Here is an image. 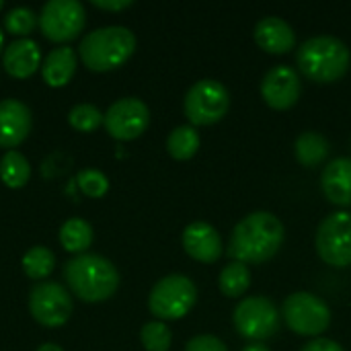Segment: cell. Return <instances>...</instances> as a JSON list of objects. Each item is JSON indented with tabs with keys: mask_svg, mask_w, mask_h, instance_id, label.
<instances>
[{
	"mask_svg": "<svg viewBox=\"0 0 351 351\" xmlns=\"http://www.w3.org/2000/svg\"><path fill=\"white\" fill-rule=\"evenodd\" d=\"M93 226L82 218H70L60 228V243L68 253L82 255L93 245Z\"/></svg>",
	"mask_w": 351,
	"mask_h": 351,
	"instance_id": "cell-21",
	"label": "cell"
},
{
	"mask_svg": "<svg viewBox=\"0 0 351 351\" xmlns=\"http://www.w3.org/2000/svg\"><path fill=\"white\" fill-rule=\"evenodd\" d=\"M230 107V93L228 88L214 80L202 78L189 86L185 93L183 109L191 125H212L218 123Z\"/></svg>",
	"mask_w": 351,
	"mask_h": 351,
	"instance_id": "cell-6",
	"label": "cell"
},
{
	"mask_svg": "<svg viewBox=\"0 0 351 351\" xmlns=\"http://www.w3.org/2000/svg\"><path fill=\"white\" fill-rule=\"evenodd\" d=\"M243 351H269V348H265V346H259V343H251V346H247Z\"/></svg>",
	"mask_w": 351,
	"mask_h": 351,
	"instance_id": "cell-34",
	"label": "cell"
},
{
	"mask_svg": "<svg viewBox=\"0 0 351 351\" xmlns=\"http://www.w3.org/2000/svg\"><path fill=\"white\" fill-rule=\"evenodd\" d=\"M2 6H4V4H2V0H0V10H2Z\"/></svg>",
	"mask_w": 351,
	"mask_h": 351,
	"instance_id": "cell-36",
	"label": "cell"
},
{
	"mask_svg": "<svg viewBox=\"0 0 351 351\" xmlns=\"http://www.w3.org/2000/svg\"><path fill=\"white\" fill-rule=\"evenodd\" d=\"M300 95H302V80L298 70L280 64L265 72L261 80V97L271 109L278 111L290 109L298 103Z\"/></svg>",
	"mask_w": 351,
	"mask_h": 351,
	"instance_id": "cell-13",
	"label": "cell"
},
{
	"mask_svg": "<svg viewBox=\"0 0 351 351\" xmlns=\"http://www.w3.org/2000/svg\"><path fill=\"white\" fill-rule=\"evenodd\" d=\"M284 224L269 212H253L245 216L232 230L228 255L241 263H265L284 245Z\"/></svg>",
	"mask_w": 351,
	"mask_h": 351,
	"instance_id": "cell-1",
	"label": "cell"
},
{
	"mask_svg": "<svg viewBox=\"0 0 351 351\" xmlns=\"http://www.w3.org/2000/svg\"><path fill=\"white\" fill-rule=\"evenodd\" d=\"M321 187L325 197L341 208L351 206V158L339 156L331 160L321 175Z\"/></svg>",
	"mask_w": 351,
	"mask_h": 351,
	"instance_id": "cell-17",
	"label": "cell"
},
{
	"mask_svg": "<svg viewBox=\"0 0 351 351\" xmlns=\"http://www.w3.org/2000/svg\"><path fill=\"white\" fill-rule=\"evenodd\" d=\"M37 351H64L60 346H56V343H41Z\"/></svg>",
	"mask_w": 351,
	"mask_h": 351,
	"instance_id": "cell-33",
	"label": "cell"
},
{
	"mask_svg": "<svg viewBox=\"0 0 351 351\" xmlns=\"http://www.w3.org/2000/svg\"><path fill=\"white\" fill-rule=\"evenodd\" d=\"M93 6L103 8V10H123L132 6V0H93Z\"/></svg>",
	"mask_w": 351,
	"mask_h": 351,
	"instance_id": "cell-32",
	"label": "cell"
},
{
	"mask_svg": "<svg viewBox=\"0 0 351 351\" xmlns=\"http://www.w3.org/2000/svg\"><path fill=\"white\" fill-rule=\"evenodd\" d=\"M282 317L290 331L304 337H319L331 325V308L311 292H294L282 306Z\"/></svg>",
	"mask_w": 351,
	"mask_h": 351,
	"instance_id": "cell-7",
	"label": "cell"
},
{
	"mask_svg": "<svg viewBox=\"0 0 351 351\" xmlns=\"http://www.w3.org/2000/svg\"><path fill=\"white\" fill-rule=\"evenodd\" d=\"M76 64H78V53L72 47L68 45L56 47L43 58L41 76L47 86H53V88L66 86L76 72Z\"/></svg>",
	"mask_w": 351,
	"mask_h": 351,
	"instance_id": "cell-19",
	"label": "cell"
},
{
	"mask_svg": "<svg viewBox=\"0 0 351 351\" xmlns=\"http://www.w3.org/2000/svg\"><path fill=\"white\" fill-rule=\"evenodd\" d=\"M329 142L323 134L319 132H302L296 138L294 144V152H296V160L302 167H319L321 162H325V158L329 156Z\"/></svg>",
	"mask_w": 351,
	"mask_h": 351,
	"instance_id": "cell-20",
	"label": "cell"
},
{
	"mask_svg": "<svg viewBox=\"0 0 351 351\" xmlns=\"http://www.w3.org/2000/svg\"><path fill=\"white\" fill-rule=\"evenodd\" d=\"M140 339L146 351H169L171 350V329L162 321H150L142 327Z\"/></svg>",
	"mask_w": 351,
	"mask_h": 351,
	"instance_id": "cell-28",
	"label": "cell"
},
{
	"mask_svg": "<svg viewBox=\"0 0 351 351\" xmlns=\"http://www.w3.org/2000/svg\"><path fill=\"white\" fill-rule=\"evenodd\" d=\"M56 267V257L47 247H31L23 255V271L31 280H45Z\"/></svg>",
	"mask_w": 351,
	"mask_h": 351,
	"instance_id": "cell-25",
	"label": "cell"
},
{
	"mask_svg": "<svg viewBox=\"0 0 351 351\" xmlns=\"http://www.w3.org/2000/svg\"><path fill=\"white\" fill-rule=\"evenodd\" d=\"M84 23L86 12L78 0H49L39 12V29L43 37L56 43L76 39L84 29Z\"/></svg>",
	"mask_w": 351,
	"mask_h": 351,
	"instance_id": "cell-9",
	"label": "cell"
},
{
	"mask_svg": "<svg viewBox=\"0 0 351 351\" xmlns=\"http://www.w3.org/2000/svg\"><path fill=\"white\" fill-rule=\"evenodd\" d=\"M2 45H4V33H2V29H0V53H2Z\"/></svg>",
	"mask_w": 351,
	"mask_h": 351,
	"instance_id": "cell-35",
	"label": "cell"
},
{
	"mask_svg": "<svg viewBox=\"0 0 351 351\" xmlns=\"http://www.w3.org/2000/svg\"><path fill=\"white\" fill-rule=\"evenodd\" d=\"M76 185L86 197H103L109 191V179L97 169H84L76 175Z\"/></svg>",
	"mask_w": 351,
	"mask_h": 351,
	"instance_id": "cell-29",
	"label": "cell"
},
{
	"mask_svg": "<svg viewBox=\"0 0 351 351\" xmlns=\"http://www.w3.org/2000/svg\"><path fill=\"white\" fill-rule=\"evenodd\" d=\"M72 311V296L58 282H37L29 292V313L41 327H62Z\"/></svg>",
	"mask_w": 351,
	"mask_h": 351,
	"instance_id": "cell-10",
	"label": "cell"
},
{
	"mask_svg": "<svg viewBox=\"0 0 351 351\" xmlns=\"http://www.w3.org/2000/svg\"><path fill=\"white\" fill-rule=\"evenodd\" d=\"M300 351H346L337 341L327 339V337H317L313 341H308Z\"/></svg>",
	"mask_w": 351,
	"mask_h": 351,
	"instance_id": "cell-31",
	"label": "cell"
},
{
	"mask_svg": "<svg viewBox=\"0 0 351 351\" xmlns=\"http://www.w3.org/2000/svg\"><path fill=\"white\" fill-rule=\"evenodd\" d=\"M197 300L195 284L181 274L165 276L154 284L148 296V308L158 321H177L183 319Z\"/></svg>",
	"mask_w": 351,
	"mask_h": 351,
	"instance_id": "cell-5",
	"label": "cell"
},
{
	"mask_svg": "<svg viewBox=\"0 0 351 351\" xmlns=\"http://www.w3.org/2000/svg\"><path fill=\"white\" fill-rule=\"evenodd\" d=\"M64 280L70 292L84 302H103L119 288L117 267L103 255L82 253L64 265Z\"/></svg>",
	"mask_w": 351,
	"mask_h": 351,
	"instance_id": "cell-2",
	"label": "cell"
},
{
	"mask_svg": "<svg viewBox=\"0 0 351 351\" xmlns=\"http://www.w3.org/2000/svg\"><path fill=\"white\" fill-rule=\"evenodd\" d=\"M136 49V35L121 25L99 27L80 39L78 56L93 72H107L123 66Z\"/></svg>",
	"mask_w": 351,
	"mask_h": 351,
	"instance_id": "cell-3",
	"label": "cell"
},
{
	"mask_svg": "<svg viewBox=\"0 0 351 351\" xmlns=\"http://www.w3.org/2000/svg\"><path fill=\"white\" fill-rule=\"evenodd\" d=\"M185 351H228L226 343L214 335H197L187 341Z\"/></svg>",
	"mask_w": 351,
	"mask_h": 351,
	"instance_id": "cell-30",
	"label": "cell"
},
{
	"mask_svg": "<svg viewBox=\"0 0 351 351\" xmlns=\"http://www.w3.org/2000/svg\"><path fill=\"white\" fill-rule=\"evenodd\" d=\"M232 323L239 335L251 341H263L278 333L282 317L276 304L265 296L243 298L232 311Z\"/></svg>",
	"mask_w": 351,
	"mask_h": 351,
	"instance_id": "cell-8",
	"label": "cell"
},
{
	"mask_svg": "<svg viewBox=\"0 0 351 351\" xmlns=\"http://www.w3.org/2000/svg\"><path fill=\"white\" fill-rule=\"evenodd\" d=\"M296 64L306 78L329 84L346 76L350 68V49L339 37L317 35L298 47Z\"/></svg>",
	"mask_w": 351,
	"mask_h": 351,
	"instance_id": "cell-4",
	"label": "cell"
},
{
	"mask_svg": "<svg viewBox=\"0 0 351 351\" xmlns=\"http://www.w3.org/2000/svg\"><path fill=\"white\" fill-rule=\"evenodd\" d=\"M319 257L333 267L351 265V212L329 214L315 237Z\"/></svg>",
	"mask_w": 351,
	"mask_h": 351,
	"instance_id": "cell-11",
	"label": "cell"
},
{
	"mask_svg": "<svg viewBox=\"0 0 351 351\" xmlns=\"http://www.w3.org/2000/svg\"><path fill=\"white\" fill-rule=\"evenodd\" d=\"M255 41L267 53H288L296 45L294 29L280 16H265L255 25Z\"/></svg>",
	"mask_w": 351,
	"mask_h": 351,
	"instance_id": "cell-18",
	"label": "cell"
},
{
	"mask_svg": "<svg viewBox=\"0 0 351 351\" xmlns=\"http://www.w3.org/2000/svg\"><path fill=\"white\" fill-rule=\"evenodd\" d=\"M41 49L31 37L14 39L2 51V66L14 78H29L37 68H41Z\"/></svg>",
	"mask_w": 351,
	"mask_h": 351,
	"instance_id": "cell-16",
	"label": "cell"
},
{
	"mask_svg": "<svg viewBox=\"0 0 351 351\" xmlns=\"http://www.w3.org/2000/svg\"><path fill=\"white\" fill-rule=\"evenodd\" d=\"M181 241L185 253L199 263H214L222 255V239L208 222H191L183 230Z\"/></svg>",
	"mask_w": 351,
	"mask_h": 351,
	"instance_id": "cell-15",
	"label": "cell"
},
{
	"mask_svg": "<svg viewBox=\"0 0 351 351\" xmlns=\"http://www.w3.org/2000/svg\"><path fill=\"white\" fill-rule=\"evenodd\" d=\"M150 123V109L138 97H123L117 99L105 111L103 125L107 134L115 140H134L146 132Z\"/></svg>",
	"mask_w": 351,
	"mask_h": 351,
	"instance_id": "cell-12",
	"label": "cell"
},
{
	"mask_svg": "<svg viewBox=\"0 0 351 351\" xmlns=\"http://www.w3.org/2000/svg\"><path fill=\"white\" fill-rule=\"evenodd\" d=\"M31 177V165L19 150H6L0 158V179L6 187H25Z\"/></svg>",
	"mask_w": 351,
	"mask_h": 351,
	"instance_id": "cell-22",
	"label": "cell"
},
{
	"mask_svg": "<svg viewBox=\"0 0 351 351\" xmlns=\"http://www.w3.org/2000/svg\"><path fill=\"white\" fill-rule=\"evenodd\" d=\"M35 25H39V14H35V10L29 6H14L4 14V29L19 39L27 37Z\"/></svg>",
	"mask_w": 351,
	"mask_h": 351,
	"instance_id": "cell-26",
	"label": "cell"
},
{
	"mask_svg": "<svg viewBox=\"0 0 351 351\" xmlns=\"http://www.w3.org/2000/svg\"><path fill=\"white\" fill-rule=\"evenodd\" d=\"M202 138L193 125H179L167 138V150L177 160H189L199 150Z\"/></svg>",
	"mask_w": 351,
	"mask_h": 351,
	"instance_id": "cell-23",
	"label": "cell"
},
{
	"mask_svg": "<svg viewBox=\"0 0 351 351\" xmlns=\"http://www.w3.org/2000/svg\"><path fill=\"white\" fill-rule=\"evenodd\" d=\"M31 109L19 99L0 101V148L14 150L31 132Z\"/></svg>",
	"mask_w": 351,
	"mask_h": 351,
	"instance_id": "cell-14",
	"label": "cell"
},
{
	"mask_svg": "<svg viewBox=\"0 0 351 351\" xmlns=\"http://www.w3.org/2000/svg\"><path fill=\"white\" fill-rule=\"evenodd\" d=\"M218 286H220V292L226 298H239V296H243L249 290V286H251L249 265H245L241 261L228 263L220 271V276H218Z\"/></svg>",
	"mask_w": 351,
	"mask_h": 351,
	"instance_id": "cell-24",
	"label": "cell"
},
{
	"mask_svg": "<svg viewBox=\"0 0 351 351\" xmlns=\"http://www.w3.org/2000/svg\"><path fill=\"white\" fill-rule=\"evenodd\" d=\"M103 117H105V113H101V109L90 105V103H78L68 113L70 125L78 132H84V134L95 132L103 123Z\"/></svg>",
	"mask_w": 351,
	"mask_h": 351,
	"instance_id": "cell-27",
	"label": "cell"
}]
</instances>
